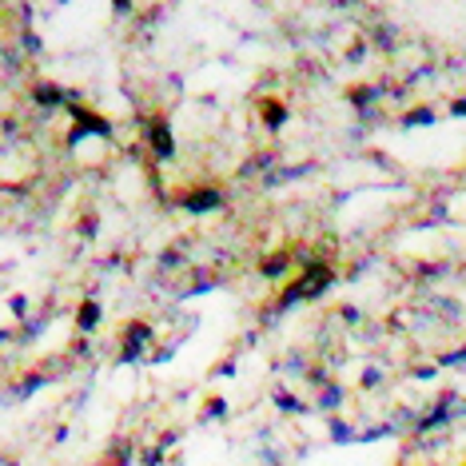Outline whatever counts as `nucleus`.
I'll list each match as a JSON object with an SVG mask.
<instances>
[{"label":"nucleus","mask_w":466,"mask_h":466,"mask_svg":"<svg viewBox=\"0 0 466 466\" xmlns=\"http://www.w3.org/2000/svg\"><path fill=\"white\" fill-rule=\"evenodd\" d=\"M323 288H327V268H315V271H307V275H303L299 288H291V291H288V303L303 299V295H319Z\"/></svg>","instance_id":"1"},{"label":"nucleus","mask_w":466,"mask_h":466,"mask_svg":"<svg viewBox=\"0 0 466 466\" xmlns=\"http://www.w3.org/2000/svg\"><path fill=\"white\" fill-rule=\"evenodd\" d=\"M211 204H219L216 192H204V196H192V199H187V208H196V211H204V208H211Z\"/></svg>","instance_id":"2"},{"label":"nucleus","mask_w":466,"mask_h":466,"mask_svg":"<svg viewBox=\"0 0 466 466\" xmlns=\"http://www.w3.org/2000/svg\"><path fill=\"white\" fill-rule=\"evenodd\" d=\"M80 323H84V327H92V323H96V307H84V315H80Z\"/></svg>","instance_id":"3"}]
</instances>
